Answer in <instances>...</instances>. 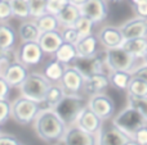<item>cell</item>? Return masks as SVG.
Segmentation results:
<instances>
[{"mask_svg":"<svg viewBox=\"0 0 147 145\" xmlns=\"http://www.w3.org/2000/svg\"><path fill=\"white\" fill-rule=\"evenodd\" d=\"M127 91L128 95L132 96H147V82L145 80L133 76Z\"/></svg>","mask_w":147,"mask_h":145,"instance_id":"31","label":"cell"},{"mask_svg":"<svg viewBox=\"0 0 147 145\" xmlns=\"http://www.w3.org/2000/svg\"><path fill=\"white\" fill-rule=\"evenodd\" d=\"M81 14L89 17L94 23L105 21L109 15V5L106 0H88L80 7Z\"/></svg>","mask_w":147,"mask_h":145,"instance_id":"14","label":"cell"},{"mask_svg":"<svg viewBox=\"0 0 147 145\" xmlns=\"http://www.w3.org/2000/svg\"><path fill=\"white\" fill-rule=\"evenodd\" d=\"M85 100L79 95H65V98L56 105L54 112L61 117V120L69 126H72L76 123L80 113L85 108Z\"/></svg>","mask_w":147,"mask_h":145,"instance_id":"3","label":"cell"},{"mask_svg":"<svg viewBox=\"0 0 147 145\" xmlns=\"http://www.w3.org/2000/svg\"><path fill=\"white\" fill-rule=\"evenodd\" d=\"M18 35L22 41H39L41 31L39 30L35 21L34 22L26 21V22L21 23L20 28H18Z\"/></svg>","mask_w":147,"mask_h":145,"instance_id":"25","label":"cell"},{"mask_svg":"<svg viewBox=\"0 0 147 145\" xmlns=\"http://www.w3.org/2000/svg\"><path fill=\"white\" fill-rule=\"evenodd\" d=\"M0 134H1V125H0Z\"/></svg>","mask_w":147,"mask_h":145,"instance_id":"50","label":"cell"},{"mask_svg":"<svg viewBox=\"0 0 147 145\" xmlns=\"http://www.w3.org/2000/svg\"><path fill=\"white\" fill-rule=\"evenodd\" d=\"M103 122L105 121L102 120L101 117H98V116L86 105L83 112L80 113V116H79L75 125H78L79 127H81L83 130L93 134V135H97V134L101 131L102 126H103Z\"/></svg>","mask_w":147,"mask_h":145,"instance_id":"15","label":"cell"},{"mask_svg":"<svg viewBox=\"0 0 147 145\" xmlns=\"http://www.w3.org/2000/svg\"><path fill=\"white\" fill-rule=\"evenodd\" d=\"M94 25H96V23H94L90 18L86 17V15H84V14H81L80 17H79V19L75 22L74 27L78 30V32L80 33L81 37H84V36L90 35Z\"/></svg>","mask_w":147,"mask_h":145,"instance_id":"32","label":"cell"},{"mask_svg":"<svg viewBox=\"0 0 147 145\" xmlns=\"http://www.w3.org/2000/svg\"><path fill=\"white\" fill-rule=\"evenodd\" d=\"M88 105L98 117H101L103 121H109L115 114V103L110 95L101 92V94L92 95L89 98Z\"/></svg>","mask_w":147,"mask_h":145,"instance_id":"8","label":"cell"},{"mask_svg":"<svg viewBox=\"0 0 147 145\" xmlns=\"http://www.w3.org/2000/svg\"><path fill=\"white\" fill-rule=\"evenodd\" d=\"M9 1L12 5L13 17H17L20 19H27L28 17H31L28 0H9Z\"/></svg>","mask_w":147,"mask_h":145,"instance_id":"30","label":"cell"},{"mask_svg":"<svg viewBox=\"0 0 147 145\" xmlns=\"http://www.w3.org/2000/svg\"><path fill=\"white\" fill-rule=\"evenodd\" d=\"M35 22L38 25L39 30L41 32H48V31H54V30H58L59 25V21L58 17L56 14H52V13L47 12L45 14L40 15V17L35 18Z\"/></svg>","mask_w":147,"mask_h":145,"instance_id":"29","label":"cell"},{"mask_svg":"<svg viewBox=\"0 0 147 145\" xmlns=\"http://www.w3.org/2000/svg\"><path fill=\"white\" fill-rule=\"evenodd\" d=\"M65 90L61 85H56V84H52L49 86L48 91H47L45 95V99L44 102L40 103L41 105V110L44 109H54L56 105L61 102L62 99L65 98Z\"/></svg>","mask_w":147,"mask_h":145,"instance_id":"20","label":"cell"},{"mask_svg":"<svg viewBox=\"0 0 147 145\" xmlns=\"http://www.w3.org/2000/svg\"><path fill=\"white\" fill-rule=\"evenodd\" d=\"M8 53H9V50H5L4 48H1V46H0V62H1L4 58H7Z\"/></svg>","mask_w":147,"mask_h":145,"instance_id":"44","label":"cell"},{"mask_svg":"<svg viewBox=\"0 0 147 145\" xmlns=\"http://www.w3.org/2000/svg\"><path fill=\"white\" fill-rule=\"evenodd\" d=\"M81 15V9L80 7L71 3H67V5L57 14L59 21V25L62 27H71L75 25V22L79 19V17Z\"/></svg>","mask_w":147,"mask_h":145,"instance_id":"21","label":"cell"},{"mask_svg":"<svg viewBox=\"0 0 147 145\" xmlns=\"http://www.w3.org/2000/svg\"><path fill=\"white\" fill-rule=\"evenodd\" d=\"M66 69V64L59 62L58 59H52L44 67V76L49 80L51 82H58L62 80V76Z\"/></svg>","mask_w":147,"mask_h":145,"instance_id":"24","label":"cell"},{"mask_svg":"<svg viewBox=\"0 0 147 145\" xmlns=\"http://www.w3.org/2000/svg\"><path fill=\"white\" fill-rule=\"evenodd\" d=\"M13 17L12 5L9 0H1L0 1V22H7Z\"/></svg>","mask_w":147,"mask_h":145,"instance_id":"38","label":"cell"},{"mask_svg":"<svg viewBox=\"0 0 147 145\" xmlns=\"http://www.w3.org/2000/svg\"><path fill=\"white\" fill-rule=\"evenodd\" d=\"M130 136L123 132L114 123H103L101 131L97 134V145H125Z\"/></svg>","mask_w":147,"mask_h":145,"instance_id":"9","label":"cell"},{"mask_svg":"<svg viewBox=\"0 0 147 145\" xmlns=\"http://www.w3.org/2000/svg\"><path fill=\"white\" fill-rule=\"evenodd\" d=\"M130 1H132V4H133V5H137V4H141V3L147 1V0H130Z\"/></svg>","mask_w":147,"mask_h":145,"instance_id":"46","label":"cell"},{"mask_svg":"<svg viewBox=\"0 0 147 145\" xmlns=\"http://www.w3.org/2000/svg\"><path fill=\"white\" fill-rule=\"evenodd\" d=\"M78 57V50H76V46L74 44L66 43L63 41L61 46L58 48V50L54 53V58L58 59L59 62H62L63 64H69L72 63V61Z\"/></svg>","mask_w":147,"mask_h":145,"instance_id":"27","label":"cell"},{"mask_svg":"<svg viewBox=\"0 0 147 145\" xmlns=\"http://www.w3.org/2000/svg\"><path fill=\"white\" fill-rule=\"evenodd\" d=\"M12 117V103L8 99H0V125H4Z\"/></svg>","mask_w":147,"mask_h":145,"instance_id":"35","label":"cell"},{"mask_svg":"<svg viewBox=\"0 0 147 145\" xmlns=\"http://www.w3.org/2000/svg\"><path fill=\"white\" fill-rule=\"evenodd\" d=\"M125 145H140V144H138V143H137V141H136V140H134V139H130V140H129V141H128V143H127V144H125Z\"/></svg>","mask_w":147,"mask_h":145,"instance_id":"47","label":"cell"},{"mask_svg":"<svg viewBox=\"0 0 147 145\" xmlns=\"http://www.w3.org/2000/svg\"><path fill=\"white\" fill-rule=\"evenodd\" d=\"M17 40L16 31L8 23H0V46L5 50H12Z\"/></svg>","mask_w":147,"mask_h":145,"instance_id":"26","label":"cell"},{"mask_svg":"<svg viewBox=\"0 0 147 145\" xmlns=\"http://www.w3.org/2000/svg\"><path fill=\"white\" fill-rule=\"evenodd\" d=\"M62 143L63 145H97V138L78 125H72L67 127Z\"/></svg>","mask_w":147,"mask_h":145,"instance_id":"12","label":"cell"},{"mask_svg":"<svg viewBox=\"0 0 147 145\" xmlns=\"http://www.w3.org/2000/svg\"><path fill=\"white\" fill-rule=\"evenodd\" d=\"M110 85H111L110 77L105 74V72L92 74V76L86 77L84 81V92L90 95V96L96 94H101V92H105V90L109 89Z\"/></svg>","mask_w":147,"mask_h":145,"instance_id":"18","label":"cell"},{"mask_svg":"<svg viewBox=\"0 0 147 145\" xmlns=\"http://www.w3.org/2000/svg\"><path fill=\"white\" fill-rule=\"evenodd\" d=\"M132 74L134 77H138V78L145 80V81L147 82V63L143 64V66H141V67H138V68L133 69Z\"/></svg>","mask_w":147,"mask_h":145,"instance_id":"42","label":"cell"},{"mask_svg":"<svg viewBox=\"0 0 147 145\" xmlns=\"http://www.w3.org/2000/svg\"><path fill=\"white\" fill-rule=\"evenodd\" d=\"M143 59H145V61H146V63H147V51H146V55H145V58H143Z\"/></svg>","mask_w":147,"mask_h":145,"instance_id":"48","label":"cell"},{"mask_svg":"<svg viewBox=\"0 0 147 145\" xmlns=\"http://www.w3.org/2000/svg\"><path fill=\"white\" fill-rule=\"evenodd\" d=\"M10 89H12V86L8 84L7 80L1 74L0 76V99H8L10 94Z\"/></svg>","mask_w":147,"mask_h":145,"instance_id":"40","label":"cell"},{"mask_svg":"<svg viewBox=\"0 0 147 145\" xmlns=\"http://www.w3.org/2000/svg\"><path fill=\"white\" fill-rule=\"evenodd\" d=\"M136 57H133L130 53H128L123 46L114 49H107L105 51V61L106 66L111 71H127L133 72L136 63Z\"/></svg>","mask_w":147,"mask_h":145,"instance_id":"6","label":"cell"},{"mask_svg":"<svg viewBox=\"0 0 147 145\" xmlns=\"http://www.w3.org/2000/svg\"><path fill=\"white\" fill-rule=\"evenodd\" d=\"M112 1H117V0H112Z\"/></svg>","mask_w":147,"mask_h":145,"instance_id":"51","label":"cell"},{"mask_svg":"<svg viewBox=\"0 0 147 145\" xmlns=\"http://www.w3.org/2000/svg\"><path fill=\"white\" fill-rule=\"evenodd\" d=\"M44 51L38 41H22L17 53V61L25 66H36L41 62Z\"/></svg>","mask_w":147,"mask_h":145,"instance_id":"10","label":"cell"},{"mask_svg":"<svg viewBox=\"0 0 147 145\" xmlns=\"http://www.w3.org/2000/svg\"><path fill=\"white\" fill-rule=\"evenodd\" d=\"M133 139H134L140 145H147V123L136 131Z\"/></svg>","mask_w":147,"mask_h":145,"instance_id":"39","label":"cell"},{"mask_svg":"<svg viewBox=\"0 0 147 145\" xmlns=\"http://www.w3.org/2000/svg\"><path fill=\"white\" fill-rule=\"evenodd\" d=\"M1 74H3V71H1V68H0V76H1Z\"/></svg>","mask_w":147,"mask_h":145,"instance_id":"49","label":"cell"},{"mask_svg":"<svg viewBox=\"0 0 147 145\" xmlns=\"http://www.w3.org/2000/svg\"><path fill=\"white\" fill-rule=\"evenodd\" d=\"M63 36L62 32L58 30L48 31V32H41L40 39H39V45L41 46L44 54H54L58 48L63 44Z\"/></svg>","mask_w":147,"mask_h":145,"instance_id":"19","label":"cell"},{"mask_svg":"<svg viewBox=\"0 0 147 145\" xmlns=\"http://www.w3.org/2000/svg\"><path fill=\"white\" fill-rule=\"evenodd\" d=\"M69 0H47V12L52 14H58L67 5Z\"/></svg>","mask_w":147,"mask_h":145,"instance_id":"37","label":"cell"},{"mask_svg":"<svg viewBox=\"0 0 147 145\" xmlns=\"http://www.w3.org/2000/svg\"><path fill=\"white\" fill-rule=\"evenodd\" d=\"M28 76L27 66L21 63L20 61H13L3 71V77L12 87H20Z\"/></svg>","mask_w":147,"mask_h":145,"instance_id":"13","label":"cell"},{"mask_svg":"<svg viewBox=\"0 0 147 145\" xmlns=\"http://www.w3.org/2000/svg\"><path fill=\"white\" fill-rule=\"evenodd\" d=\"M109 77H110V82H111V85L114 87H116L117 90L127 91L133 74L132 72H127V71H112Z\"/></svg>","mask_w":147,"mask_h":145,"instance_id":"28","label":"cell"},{"mask_svg":"<svg viewBox=\"0 0 147 145\" xmlns=\"http://www.w3.org/2000/svg\"><path fill=\"white\" fill-rule=\"evenodd\" d=\"M123 48L136 58H145L147 51V37H136L125 40Z\"/></svg>","mask_w":147,"mask_h":145,"instance_id":"23","label":"cell"},{"mask_svg":"<svg viewBox=\"0 0 147 145\" xmlns=\"http://www.w3.org/2000/svg\"><path fill=\"white\" fill-rule=\"evenodd\" d=\"M0 1H1V0H0Z\"/></svg>","mask_w":147,"mask_h":145,"instance_id":"52","label":"cell"},{"mask_svg":"<svg viewBox=\"0 0 147 145\" xmlns=\"http://www.w3.org/2000/svg\"><path fill=\"white\" fill-rule=\"evenodd\" d=\"M72 66L83 74L84 77H89L92 74L102 73L106 66V61H105V54H96L92 57H76L72 61Z\"/></svg>","mask_w":147,"mask_h":145,"instance_id":"7","label":"cell"},{"mask_svg":"<svg viewBox=\"0 0 147 145\" xmlns=\"http://www.w3.org/2000/svg\"><path fill=\"white\" fill-rule=\"evenodd\" d=\"M128 102H129L130 107L137 109L143 116V118L147 122V96H132V95H128Z\"/></svg>","mask_w":147,"mask_h":145,"instance_id":"33","label":"cell"},{"mask_svg":"<svg viewBox=\"0 0 147 145\" xmlns=\"http://www.w3.org/2000/svg\"><path fill=\"white\" fill-rule=\"evenodd\" d=\"M31 17L38 18L47 13V0H28Z\"/></svg>","mask_w":147,"mask_h":145,"instance_id":"34","label":"cell"},{"mask_svg":"<svg viewBox=\"0 0 147 145\" xmlns=\"http://www.w3.org/2000/svg\"><path fill=\"white\" fill-rule=\"evenodd\" d=\"M134 9H136V13L138 14V17L147 18V1L134 5Z\"/></svg>","mask_w":147,"mask_h":145,"instance_id":"43","label":"cell"},{"mask_svg":"<svg viewBox=\"0 0 147 145\" xmlns=\"http://www.w3.org/2000/svg\"><path fill=\"white\" fill-rule=\"evenodd\" d=\"M34 123H35L36 135L43 141L49 144L62 141L67 131V125L54 112V109L41 110Z\"/></svg>","mask_w":147,"mask_h":145,"instance_id":"1","label":"cell"},{"mask_svg":"<svg viewBox=\"0 0 147 145\" xmlns=\"http://www.w3.org/2000/svg\"><path fill=\"white\" fill-rule=\"evenodd\" d=\"M84 81H85V77L75 67L66 66L65 73L59 82L66 95H79L84 90Z\"/></svg>","mask_w":147,"mask_h":145,"instance_id":"11","label":"cell"},{"mask_svg":"<svg viewBox=\"0 0 147 145\" xmlns=\"http://www.w3.org/2000/svg\"><path fill=\"white\" fill-rule=\"evenodd\" d=\"M41 112L40 103L26 96H20L12 103V118L22 126L35 122L36 117Z\"/></svg>","mask_w":147,"mask_h":145,"instance_id":"2","label":"cell"},{"mask_svg":"<svg viewBox=\"0 0 147 145\" xmlns=\"http://www.w3.org/2000/svg\"><path fill=\"white\" fill-rule=\"evenodd\" d=\"M62 36H63V40L66 41V43L74 44V45H76V43L81 39L80 33L78 32V30H76L74 26H71V27H63Z\"/></svg>","mask_w":147,"mask_h":145,"instance_id":"36","label":"cell"},{"mask_svg":"<svg viewBox=\"0 0 147 145\" xmlns=\"http://www.w3.org/2000/svg\"><path fill=\"white\" fill-rule=\"evenodd\" d=\"M112 123L115 126H117L123 132H125L128 136H130L133 139L136 131L140 127H142L143 125H146L147 122L137 109L128 105L127 108H124L121 112H119L112 118Z\"/></svg>","mask_w":147,"mask_h":145,"instance_id":"5","label":"cell"},{"mask_svg":"<svg viewBox=\"0 0 147 145\" xmlns=\"http://www.w3.org/2000/svg\"><path fill=\"white\" fill-rule=\"evenodd\" d=\"M51 85L52 82L44 74L32 72V73H28L27 78L20 86L21 95L28 98V99L35 100L38 103H41L45 99L47 91H48Z\"/></svg>","mask_w":147,"mask_h":145,"instance_id":"4","label":"cell"},{"mask_svg":"<svg viewBox=\"0 0 147 145\" xmlns=\"http://www.w3.org/2000/svg\"><path fill=\"white\" fill-rule=\"evenodd\" d=\"M0 145H22L16 136L9 134H0Z\"/></svg>","mask_w":147,"mask_h":145,"instance_id":"41","label":"cell"},{"mask_svg":"<svg viewBox=\"0 0 147 145\" xmlns=\"http://www.w3.org/2000/svg\"><path fill=\"white\" fill-rule=\"evenodd\" d=\"M98 40L106 49H114L123 46L125 39L123 36V32L120 27H114V26H106L101 30L98 35Z\"/></svg>","mask_w":147,"mask_h":145,"instance_id":"17","label":"cell"},{"mask_svg":"<svg viewBox=\"0 0 147 145\" xmlns=\"http://www.w3.org/2000/svg\"><path fill=\"white\" fill-rule=\"evenodd\" d=\"M86 1H88V0H69V3L78 5V7H81V5H84Z\"/></svg>","mask_w":147,"mask_h":145,"instance_id":"45","label":"cell"},{"mask_svg":"<svg viewBox=\"0 0 147 145\" xmlns=\"http://www.w3.org/2000/svg\"><path fill=\"white\" fill-rule=\"evenodd\" d=\"M125 40L136 37H147V18L136 17L120 27Z\"/></svg>","mask_w":147,"mask_h":145,"instance_id":"16","label":"cell"},{"mask_svg":"<svg viewBox=\"0 0 147 145\" xmlns=\"http://www.w3.org/2000/svg\"><path fill=\"white\" fill-rule=\"evenodd\" d=\"M76 50L78 57H92L97 54V46H98V37L93 33L84 36L76 43Z\"/></svg>","mask_w":147,"mask_h":145,"instance_id":"22","label":"cell"}]
</instances>
